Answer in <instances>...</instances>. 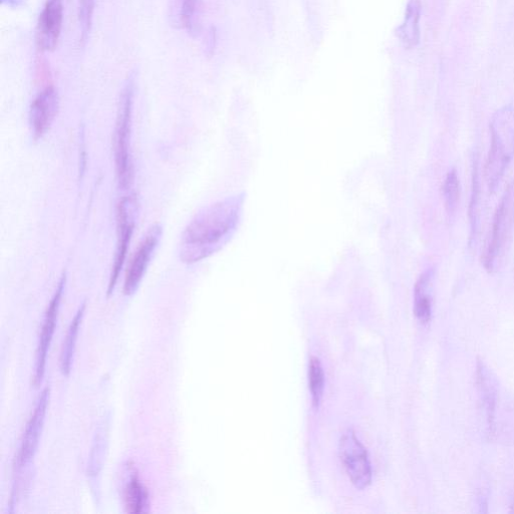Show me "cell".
<instances>
[{
    "instance_id": "cell-1",
    "label": "cell",
    "mask_w": 514,
    "mask_h": 514,
    "mask_svg": "<svg viewBox=\"0 0 514 514\" xmlns=\"http://www.w3.org/2000/svg\"><path fill=\"white\" fill-rule=\"evenodd\" d=\"M244 194L227 197L200 210L185 228L180 243L184 264L199 263L219 251L236 231Z\"/></svg>"
},
{
    "instance_id": "cell-2",
    "label": "cell",
    "mask_w": 514,
    "mask_h": 514,
    "mask_svg": "<svg viewBox=\"0 0 514 514\" xmlns=\"http://www.w3.org/2000/svg\"><path fill=\"white\" fill-rule=\"evenodd\" d=\"M136 81V75L131 74L124 84L118 104L115 131L116 170L119 185L124 190L132 186L134 179L131 134Z\"/></svg>"
},
{
    "instance_id": "cell-3",
    "label": "cell",
    "mask_w": 514,
    "mask_h": 514,
    "mask_svg": "<svg viewBox=\"0 0 514 514\" xmlns=\"http://www.w3.org/2000/svg\"><path fill=\"white\" fill-rule=\"evenodd\" d=\"M491 147L485 175L488 187L494 191L514 153V113L509 107L499 110L491 121Z\"/></svg>"
},
{
    "instance_id": "cell-4",
    "label": "cell",
    "mask_w": 514,
    "mask_h": 514,
    "mask_svg": "<svg viewBox=\"0 0 514 514\" xmlns=\"http://www.w3.org/2000/svg\"><path fill=\"white\" fill-rule=\"evenodd\" d=\"M514 225V181L507 187L496 209L489 243L483 255L485 270L492 273L502 263Z\"/></svg>"
},
{
    "instance_id": "cell-5",
    "label": "cell",
    "mask_w": 514,
    "mask_h": 514,
    "mask_svg": "<svg viewBox=\"0 0 514 514\" xmlns=\"http://www.w3.org/2000/svg\"><path fill=\"white\" fill-rule=\"evenodd\" d=\"M138 213L139 201L136 195H128L120 200L117 207L118 242L108 287L109 296L113 293L123 270L137 222Z\"/></svg>"
},
{
    "instance_id": "cell-6",
    "label": "cell",
    "mask_w": 514,
    "mask_h": 514,
    "mask_svg": "<svg viewBox=\"0 0 514 514\" xmlns=\"http://www.w3.org/2000/svg\"><path fill=\"white\" fill-rule=\"evenodd\" d=\"M340 456L345 469L358 489L367 488L372 482V467L367 449L352 429L347 430L340 441Z\"/></svg>"
},
{
    "instance_id": "cell-7",
    "label": "cell",
    "mask_w": 514,
    "mask_h": 514,
    "mask_svg": "<svg viewBox=\"0 0 514 514\" xmlns=\"http://www.w3.org/2000/svg\"><path fill=\"white\" fill-rule=\"evenodd\" d=\"M162 232V227L159 224L153 225L139 244L126 272L124 282V294L126 296H132L138 290L158 247Z\"/></svg>"
},
{
    "instance_id": "cell-8",
    "label": "cell",
    "mask_w": 514,
    "mask_h": 514,
    "mask_svg": "<svg viewBox=\"0 0 514 514\" xmlns=\"http://www.w3.org/2000/svg\"><path fill=\"white\" fill-rule=\"evenodd\" d=\"M63 24L64 0H46L36 31V42L42 52H53L57 49Z\"/></svg>"
},
{
    "instance_id": "cell-9",
    "label": "cell",
    "mask_w": 514,
    "mask_h": 514,
    "mask_svg": "<svg viewBox=\"0 0 514 514\" xmlns=\"http://www.w3.org/2000/svg\"><path fill=\"white\" fill-rule=\"evenodd\" d=\"M66 286V277H63L58 285L57 291L49 305L47 310L42 333L40 336L39 347L37 351V359H36V367H35V375H34V385L38 387L44 378L46 365H47V357L48 352L53 341V336L55 333L58 315L60 311L61 301L64 294Z\"/></svg>"
},
{
    "instance_id": "cell-10",
    "label": "cell",
    "mask_w": 514,
    "mask_h": 514,
    "mask_svg": "<svg viewBox=\"0 0 514 514\" xmlns=\"http://www.w3.org/2000/svg\"><path fill=\"white\" fill-rule=\"evenodd\" d=\"M51 390L47 387L41 394L23 437L22 446L16 460V468L23 469L34 458L45 424Z\"/></svg>"
},
{
    "instance_id": "cell-11",
    "label": "cell",
    "mask_w": 514,
    "mask_h": 514,
    "mask_svg": "<svg viewBox=\"0 0 514 514\" xmlns=\"http://www.w3.org/2000/svg\"><path fill=\"white\" fill-rule=\"evenodd\" d=\"M60 98L58 91L49 86L34 99L30 110V123L35 139H41L51 128L58 115Z\"/></svg>"
},
{
    "instance_id": "cell-12",
    "label": "cell",
    "mask_w": 514,
    "mask_h": 514,
    "mask_svg": "<svg viewBox=\"0 0 514 514\" xmlns=\"http://www.w3.org/2000/svg\"><path fill=\"white\" fill-rule=\"evenodd\" d=\"M168 15L175 29L196 37L200 29L201 0H169Z\"/></svg>"
},
{
    "instance_id": "cell-13",
    "label": "cell",
    "mask_w": 514,
    "mask_h": 514,
    "mask_svg": "<svg viewBox=\"0 0 514 514\" xmlns=\"http://www.w3.org/2000/svg\"><path fill=\"white\" fill-rule=\"evenodd\" d=\"M477 385L489 432L494 428L495 408L497 405V381L487 366L478 362Z\"/></svg>"
},
{
    "instance_id": "cell-14",
    "label": "cell",
    "mask_w": 514,
    "mask_h": 514,
    "mask_svg": "<svg viewBox=\"0 0 514 514\" xmlns=\"http://www.w3.org/2000/svg\"><path fill=\"white\" fill-rule=\"evenodd\" d=\"M433 271H427L420 276L414 290V313L422 325L430 323L432 318L431 285Z\"/></svg>"
},
{
    "instance_id": "cell-15",
    "label": "cell",
    "mask_w": 514,
    "mask_h": 514,
    "mask_svg": "<svg viewBox=\"0 0 514 514\" xmlns=\"http://www.w3.org/2000/svg\"><path fill=\"white\" fill-rule=\"evenodd\" d=\"M421 11V0H409L404 23L397 30L398 38L407 49L414 48L419 43Z\"/></svg>"
},
{
    "instance_id": "cell-16",
    "label": "cell",
    "mask_w": 514,
    "mask_h": 514,
    "mask_svg": "<svg viewBox=\"0 0 514 514\" xmlns=\"http://www.w3.org/2000/svg\"><path fill=\"white\" fill-rule=\"evenodd\" d=\"M86 310V303L82 305V307L79 309L78 313L76 314L75 318L72 321V324L69 328V331L67 333L66 339L64 341L62 353H61V360H60V367L61 371L64 376H69L71 373V368L73 364L74 359V353L76 349V344L78 340V335L80 331V326L82 324L84 315Z\"/></svg>"
},
{
    "instance_id": "cell-17",
    "label": "cell",
    "mask_w": 514,
    "mask_h": 514,
    "mask_svg": "<svg viewBox=\"0 0 514 514\" xmlns=\"http://www.w3.org/2000/svg\"><path fill=\"white\" fill-rule=\"evenodd\" d=\"M148 492L141 483L138 475L133 473L124 491L126 510L130 513H140L146 511L149 506Z\"/></svg>"
},
{
    "instance_id": "cell-18",
    "label": "cell",
    "mask_w": 514,
    "mask_h": 514,
    "mask_svg": "<svg viewBox=\"0 0 514 514\" xmlns=\"http://www.w3.org/2000/svg\"><path fill=\"white\" fill-rule=\"evenodd\" d=\"M309 385L313 405L319 408L325 388V373L320 359L313 357L309 365Z\"/></svg>"
},
{
    "instance_id": "cell-19",
    "label": "cell",
    "mask_w": 514,
    "mask_h": 514,
    "mask_svg": "<svg viewBox=\"0 0 514 514\" xmlns=\"http://www.w3.org/2000/svg\"><path fill=\"white\" fill-rule=\"evenodd\" d=\"M96 0H79L78 20L81 34V43H87L94 20Z\"/></svg>"
},
{
    "instance_id": "cell-20",
    "label": "cell",
    "mask_w": 514,
    "mask_h": 514,
    "mask_svg": "<svg viewBox=\"0 0 514 514\" xmlns=\"http://www.w3.org/2000/svg\"><path fill=\"white\" fill-rule=\"evenodd\" d=\"M443 195L445 199L446 211L448 215H453L456 211L460 195V184L455 169L449 171L446 176L443 185Z\"/></svg>"
},
{
    "instance_id": "cell-21",
    "label": "cell",
    "mask_w": 514,
    "mask_h": 514,
    "mask_svg": "<svg viewBox=\"0 0 514 514\" xmlns=\"http://www.w3.org/2000/svg\"><path fill=\"white\" fill-rule=\"evenodd\" d=\"M4 5H8L10 7H21L24 4V0H3Z\"/></svg>"
}]
</instances>
